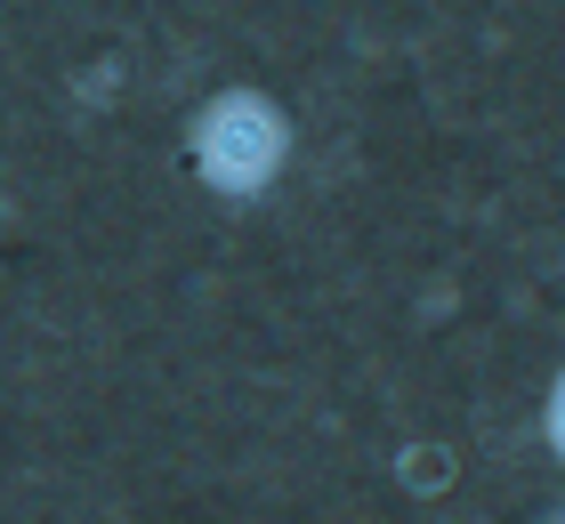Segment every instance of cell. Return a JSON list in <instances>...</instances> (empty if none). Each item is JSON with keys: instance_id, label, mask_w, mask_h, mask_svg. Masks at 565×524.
<instances>
[{"instance_id": "1", "label": "cell", "mask_w": 565, "mask_h": 524, "mask_svg": "<svg viewBox=\"0 0 565 524\" xmlns=\"http://www.w3.org/2000/svg\"><path fill=\"white\" fill-rule=\"evenodd\" d=\"M186 162L218 202H259L291 170V114L267 89H218L186 121Z\"/></svg>"}, {"instance_id": "2", "label": "cell", "mask_w": 565, "mask_h": 524, "mask_svg": "<svg viewBox=\"0 0 565 524\" xmlns=\"http://www.w3.org/2000/svg\"><path fill=\"white\" fill-rule=\"evenodd\" d=\"M542 436H550V452L565 460V372L550 379V404H542Z\"/></svg>"}]
</instances>
